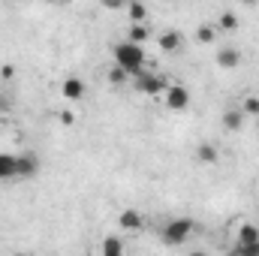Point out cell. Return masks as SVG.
I'll return each mask as SVG.
<instances>
[{
    "label": "cell",
    "mask_w": 259,
    "mask_h": 256,
    "mask_svg": "<svg viewBox=\"0 0 259 256\" xmlns=\"http://www.w3.org/2000/svg\"><path fill=\"white\" fill-rule=\"evenodd\" d=\"M112 55H115V66H121L130 78H139L142 72H148L145 69V49L142 46H133V42L124 39V42H118L112 49Z\"/></svg>",
    "instance_id": "1"
},
{
    "label": "cell",
    "mask_w": 259,
    "mask_h": 256,
    "mask_svg": "<svg viewBox=\"0 0 259 256\" xmlns=\"http://www.w3.org/2000/svg\"><path fill=\"white\" fill-rule=\"evenodd\" d=\"M196 223L190 217H172L163 229H160V238H163V244H169V247H181V244H187V238L193 235Z\"/></svg>",
    "instance_id": "2"
},
{
    "label": "cell",
    "mask_w": 259,
    "mask_h": 256,
    "mask_svg": "<svg viewBox=\"0 0 259 256\" xmlns=\"http://www.w3.org/2000/svg\"><path fill=\"white\" fill-rule=\"evenodd\" d=\"M136 81V91L139 94H148V97H160V94H166V81H163V75H157V72H142L139 78H133Z\"/></svg>",
    "instance_id": "3"
},
{
    "label": "cell",
    "mask_w": 259,
    "mask_h": 256,
    "mask_svg": "<svg viewBox=\"0 0 259 256\" xmlns=\"http://www.w3.org/2000/svg\"><path fill=\"white\" fill-rule=\"evenodd\" d=\"M190 106V91L184 84H169L166 88V109L169 112H184Z\"/></svg>",
    "instance_id": "4"
},
{
    "label": "cell",
    "mask_w": 259,
    "mask_h": 256,
    "mask_svg": "<svg viewBox=\"0 0 259 256\" xmlns=\"http://www.w3.org/2000/svg\"><path fill=\"white\" fill-rule=\"evenodd\" d=\"M39 172V157L24 151V154H15V178H33Z\"/></svg>",
    "instance_id": "5"
},
{
    "label": "cell",
    "mask_w": 259,
    "mask_h": 256,
    "mask_svg": "<svg viewBox=\"0 0 259 256\" xmlns=\"http://www.w3.org/2000/svg\"><path fill=\"white\" fill-rule=\"evenodd\" d=\"M157 49L166 52V55H178V52L184 49V36H181V30H163V33L157 36Z\"/></svg>",
    "instance_id": "6"
},
{
    "label": "cell",
    "mask_w": 259,
    "mask_h": 256,
    "mask_svg": "<svg viewBox=\"0 0 259 256\" xmlns=\"http://www.w3.org/2000/svg\"><path fill=\"white\" fill-rule=\"evenodd\" d=\"M61 94H64V100H69V103H78L84 97V81L75 78V75H69L64 81V88H61Z\"/></svg>",
    "instance_id": "7"
},
{
    "label": "cell",
    "mask_w": 259,
    "mask_h": 256,
    "mask_svg": "<svg viewBox=\"0 0 259 256\" xmlns=\"http://www.w3.org/2000/svg\"><path fill=\"white\" fill-rule=\"evenodd\" d=\"M238 64H241V52H238V49L226 46V49L217 52V66H220V69H235Z\"/></svg>",
    "instance_id": "8"
},
{
    "label": "cell",
    "mask_w": 259,
    "mask_h": 256,
    "mask_svg": "<svg viewBox=\"0 0 259 256\" xmlns=\"http://www.w3.org/2000/svg\"><path fill=\"white\" fill-rule=\"evenodd\" d=\"M118 223H121V229L136 232V229H142V226H145V217H142L136 208H124V211H121V217H118Z\"/></svg>",
    "instance_id": "9"
},
{
    "label": "cell",
    "mask_w": 259,
    "mask_h": 256,
    "mask_svg": "<svg viewBox=\"0 0 259 256\" xmlns=\"http://www.w3.org/2000/svg\"><path fill=\"white\" fill-rule=\"evenodd\" d=\"M196 160H199V163H205V166L217 163V160H220V151H217V145H214V142H202V145L196 148Z\"/></svg>",
    "instance_id": "10"
},
{
    "label": "cell",
    "mask_w": 259,
    "mask_h": 256,
    "mask_svg": "<svg viewBox=\"0 0 259 256\" xmlns=\"http://www.w3.org/2000/svg\"><path fill=\"white\" fill-rule=\"evenodd\" d=\"M235 244H259V223H241Z\"/></svg>",
    "instance_id": "11"
},
{
    "label": "cell",
    "mask_w": 259,
    "mask_h": 256,
    "mask_svg": "<svg viewBox=\"0 0 259 256\" xmlns=\"http://www.w3.org/2000/svg\"><path fill=\"white\" fill-rule=\"evenodd\" d=\"M100 256H124V241L118 235H106L100 244Z\"/></svg>",
    "instance_id": "12"
},
{
    "label": "cell",
    "mask_w": 259,
    "mask_h": 256,
    "mask_svg": "<svg viewBox=\"0 0 259 256\" xmlns=\"http://www.w3.org/2000/svg\"><path fill=\"white\" fill-rule=\"evenodd\" d=\"M244 115H241V109H226L223 112V127L229 130V133H238V130L244 127Z\"/></svg>",
    "instance_id": "13"
},
{
    "label": "cell",
    "mask_w": 259,
    "mask_h": 256,
    "mask_svg": "<svg viewBox=\"0 0 259 256\" xmlns=\"http://www.w3.org/2000/svg\"><path fill=\"white\" fill-rule=\"evenodd\" d=\"M15 178V154H0V181Z\"/></svg>",
    "instance_id": "14"
},
{
    "label": "cell",
    "mask_w": 259,
    "mask_h": 256,
    "mask_svg": "<svg viewBox=\"0 0 259 256\" xmlns=\"http://www.w3.org/2000/svg\"><path fill=\"white\" fill-rule=\"evenodd\" d=\"M127 15H130V24H145V18H148V6H145V3H130Z\"/></svg>",
    "instance_id": "15"
},
{
    "label": "cell",
    "mask_w": 259,
    "mask_h": 256,
    "mask_svg": "<svg viewBox=\"0 0 259 256\" xmlns=\"http://www.w3.org/2000/svg\"><path fill=\"white\" fill-rule=\"evenodd\" d=\"M145 39H148V27H145V24H130L127 42H133V46H142Z\"/></svg>",
    "instance_id": "16"
},
{
    "label": "cell",
    "mask_w": 259,
    "mask_h": 256,
    "mask_svg": "<svg viewBox=\"0 0 259 256\" xmlns=\"http://www.w3.org/2000/svg\"><path fill=\"white\" fill-rule=\"evenodd\" d=\"M241 115H244V118H259V97L250 94V97L241 100Z\"/></svg>",
    "instance_id": "17"
},
{
    "label": "cell",
    "mask_w": 259,
    "mask_h": 256,
    "mask_svg": "<svg viewBox=\"0 0 259 256\" xmlns=\"http://www.w3.org/2000/svg\"><path fill=\"white\" fill-rule=\"evenodd\" d=\"M217 27H220V30H235V27H238V15L229 12V9L220 12V15H217Z\"/></svg>",
    "instance_id": "18"
},
{
    "label": "cell",
    "mask_w": 259,
    "mask_h": 256,
    "mask_svg": "<svg viewBox=\"0 0 259 256\" xmlns=\"http://www.w3.org/2000/svg\"><path fill=\"white\" fill-rule=\"evenodd\" d=\"M214 36H217V27H214V24H202V27L196 30V39H199L202 46H208V42H214Z\"/></svg>",
    "instance_id": "19"
},
{
    "label": "cell",
    "mask_w": 259,
    "mask_h": 256,
    "mask_svg": "<svg viewBox=\"0 0 259 256\" xmlns=\"http://www.w3.org/2000/svg\"><path fill=\"white\" fill-rule=\"evenodd\" d=\"M106 78H109V84H115V88H118V84H127V81H130V75L121 69V66H112V69L106 72Z\"/></svg>",
    "instance_id": "20"
},
{
    "label": "cell",
    "mask_w": 259,
    "mask_h": 256,
    "mask_svg": "<svg viewBox=\"0 0 259 256\" xmlns=\"http://www.w3.org/2000/svg\"><path fill=\"white\" fill-rule=\"evenodd\" d=\"M241 256H259V244H235Z\"/></svg>",
    "instance_id": "21"
},
{
    "label": "cell",
    "mask_w": 259,
    "mask_h": 256,
    "mask_svg": "<svg viewBox=\"0 0 259 256\" xmlns=\"http://www.w3.org/2000/svg\"><path fill=\"white\" fill-rule=\"evenodd\" d=\"M12 75H15V66H12V64H3V66H0V78H6V81H9Z\"/></svg>",
    "instance_id": "22"
},
{
    "label": "cell",
    "mask_w": 259,
    "mask_h": 256,
    "mask_svg": "<svg viewBox=\"0 0 259 256\" xmlns=\"http://www.w3.org/2000/svg\"><path fill=\"white\" fill-rule=\"evenodd\" d=\"M61 124H64V127H72V124H75V115H72V112H61Z\"/></svg>",
    "instance_id": "23"
},
{
    "label": "cell",
    "mask_w": 259,
    "mask_h": 256,
    "mask_svg": "<svg viewBox=\"0 0 259 256\" xmlns=\"http://www.w3.org/2000/svg\"><path fill=\"white\" fill-rule=\"evenodd\" d=\"M226 256H241V253H238V247H232V250H226Z\"/></svg>",
    "instance_id": "24"
},
{
    "label": "cell",
    "mask_w": 259,
    "mask_h": 256,
    "mask_svg": "<svg viewBox=\"0 0 259 256\" xmlns=\"http://www.w3.org/2000/svg\"><path fill=\"white\" fill-rule=\"evenodd\" d=\"M190 256H208V253H202V250H193V253H190Z\"/></svg>",
    "instance_id": "25"
},
{
    "label": "cell",
    "mask_w": 259,
    "mask_h": 256,
    "mask_svg": "<svg viewBox=\"0 0 259 256\" xmlns=\"http://www.w3.org/2000/svg\"><path fill=\"white\" fill-rule=\"evenodd\" d=\"M12 256H30V253H12Z\"/></svg>",
    "instance_id": "26"
}]
</instances>
